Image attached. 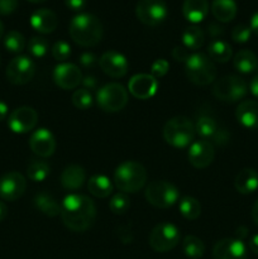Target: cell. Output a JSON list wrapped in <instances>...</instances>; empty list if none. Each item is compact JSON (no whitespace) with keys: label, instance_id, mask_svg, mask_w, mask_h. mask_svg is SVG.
Here are the masks:
<instances>
[{"label":"cell","instance_id":"cell-1","mask_svg":"<svg viewBox=\"0 0 258 259\" xmlns=\"http://www.w3.org/2000/svg\"><path fill=\"white\" fill-rule=\"evenodd\" d=\"M61 218L67 229L83 233L93 227L96 219V206L85 195L70 194L61 204Z\"/></svg>","mask_w":258,"mask_h":259},{"label":"cell","instance_id":"cell-2","mask_svg":"<svg viewBox=\"0 0 258 259\" xmlns=\"http://www.w3.org/2000/svg\"><path fill=\"white\" fill-rule=\"evenodd\" d=\"M70 37L81 47H94L103 38V24L98 17L90 13H80L71 19L68 27Z\"/></svg>","mask_w":258,"mask_h":259},{"label":"cell","instance_id":"cell-3","mask_svg":"<svg viewBox=\"0 0 258 259\" xmlns=\"http://www.w3.org/2000/svg\"><path fill=\"white\" fill-rule=\"evenodd\" d=\"M147 181V171L139 162L125 161L116 167L114 184L124 194H134L143 189Z\"/></svg>","mask_w":258,"mask_h":259},{"label":"cell","instance_id":"cell-4","mask_svg":"<svg viewBox=\"0 0 258 259\" xmlns=\"http://www.w3.org/2000/svg\"><path fill=\"white\" fill-rule=\"evenodd\" d=\"M163 138L166 143L175 148H186L194 142L195 125L186 116H175L163 126Z\"/></svg>","mask_w":258,"mask_h":259},{"label":"cell","instance_id":"cell-5","mask_svg":"<svg viewBox=\"0 0 258 259\" xmlns=\"http://www.w3.org/2000/svg\"><path fill=\"white\" fill-rule=\"evenodd\" d=\"M186 76L194 85L206 86L217 78V67L214 62L204 53H192L185 62Z\"/></svg>","mask_w":258,"mask_h":259},{"label":"cell","instance_id":"cell-6","mask_svg":"<svg viewBox=\"0 0 258 259\" xmlns=\"http://www.w3.org/2000/svg\"><path fill=\"white\" fill-rule=\"evenodd\" d=\"M146 200L154 207L167 209L174 206L180 197V191L174 184L161 180V181H152L144 191Z\"/></svg>","mask_w":258,"mask_h":259},{"label":"cell","instance_id":"cell-7","mask_svg":"<svg viewBox=\"0 0 258 259\" xmlns=\"http://www.w3.org/2000/svg\"><path fill=\"white\" fill-rule=\"evenodd\" d=\"M96 103L105 113H118L128 104V91L120 83H108L98 91Z\"/></svg>","mask_w":258,"mask_h":259},{"label":"cell","instance_id":"cell-8","mask_svg":"<svg viewBox=\"0 0 258 259\" xmlns=\"http://www.w3.org/2000/svg\"><path fill=\"white\" fill-rule=\"evenodd\" d=\"M181 239V233L171 223H161L152 229L149 234V247L158 253H166L174 249Z\"/></svg>","mask_w":258,"mask_h":259},{"label":"cell","instance_id":"cell-9","mask_svg":"<svg viewBox=\"0 0 258 259\" xmlns=\"http://www.w3.org/2000/svg\"><path fill=\"white\" fill-rule=\"evenodd\" d=\"M247 83L238 76H224L212 86V95L224 103H237L247 95Z\"/></svg>","mask_w":258,"mask_h":259},{"label":"cell","instance_id":"cell-10","mask_svg":"<svg viewBox=\"0 0 258 259\" xmlns=\"http://www.w3.org/2000/svg\"><path fill=\"white\" fill-rule=\"evenodd\" d=\"M136 15L144 25L157 27L166 20L168 7L164 0H139L136 7Z\"/></svg>","mask_w":258,"mask_h":259},{"label":"cell","instance_id":"cell-11","mask_svg":"<svg viewBox=\"0 0 258 259\" xmlns=\"http://www.w3.org/2000/svg\"><path fill=\"white\" fill-rule=\"evenodd\" d=\"M35 65L27 56H18L8 65L5 75L13 85H25L34 77Z\"/></svg>","mask_w":258,"mask_h":259},{"label":"cell","instance_id":"cell-12","mask_svg":"<svg viewBox=\"0 0 258 259\" xmlns=\"http://www.w3.org/2000/svg\"><path fill=\"white\" fill-rule=\"evenodd\" d=\"M27 189V180L20 172L10 171L0 177V199L15 201L20 199Z\"/></svg>","mask_w":258,"mask_h":259},{"label":"cell","instance_id":"cell-13","mask_svg":"<svg viewBox=\"0 0 258 259\" xmlns=\"http://www.w3.org/2000/svg\"><path fill=\"white\" fill-rule=\"evenodd\" d=\"M38 114L30 106H20L13 110L8 118V126L13 133L24 134L37 125Z\"/></svg>","mask_w":258,"mask_h":259},{"label":"cell","instance_id":"cell-14","mask_svg":"<svg viewBox=\"0 0 258 259\" xmlns=\"http://www.w3.org/2000/svg\"><path fill=\"white\" fill-rule=\"evenodd\" d=\"M187 157H189L190 164L195 168H206L215 158L214 144L206 139L194 141L190 144Z\"/></svg>","mask_w":258,"mask_h":259},{"label":"cell","instance_id":"cell-15","mask_svg":"<svg viewBox=\"0 0 258 259\" xmlns=\"http://www.w3.org/2000/svg\"><path fill=\"white\" fill-rule=\"evenodd\" d=\"M247 247L238 238H224L212 248L214 259H247Z\"/></svg>","mask_w":258,"mask_h":259},{"label":"cell","instance_id":"cell-16","mask_svg":"<svg viewBox=\"0 0 258 259\" xmlns=\"http://www.w3.org/2000/svg\"><path fill=\"white\" fill-rule=\"evenodd\" d=\"M82 73L73 63H60L53 71V80L58 88L63 90H72L82 82Z\"/></svg>","mask_w":258,"mask_h":259},{"label":"cell","instance_id":"cell-17","mask_svg":"<svg viewBox=\"0 0 258 259\" xmlns=\"http://www.w3.org/2000/svg\"><path fill=\"white\" fill-rule=\"evenodd\" d=\"M99 66L105 75L113 78L124 77L129 70V63L125 56L116 51H108L103 53L99 60Z\"/></svg>","mask_w":258,"mask_h":259},{"label":"cell","instance_id":"cell-18","mask_svg":"<svg viewBox=\"0 0 258 259\" xmlns=\"http://www.w3.org/2000/svg\"><path fill=\"white\" fill-rule=\"evenodd\" d=\"M129 93L139 100L151 99L158 89V81L149 73H139L133 76L128 83Z\"/></svg>","mask_w":258,"mask_h":259},{"label":"cell","instance_id":"cell-19","mask_svg":"<svg viewBox=\"0 0 258 259\" xmlns=\"http://www.w3.org/2000/svg\"><path fill=\"white\" fill-rule=\"evenodd\" d=\"M29 147L34 154L42 158L51 157L56 151V138L48 129H37L29 138Z\"/></svg>","mask_w":258,"mask_h":259},{"label":"cell","instance_id":"cell-20","mask_svg":"<svg viewBox=\"0 0 258 259\" xmlns=\"http://www.w3.org/2000/svg\"><path fill=\"white\" fill-rule=\"evenodd\" d=\"M195 131L201 137V139L212 141L218 144H223L228 141V133L224 129H220L217 121L210 116H200L195 125Z\"/></svg>","mask_w":258,"mask_h":259},{"label":"cell","instance_id":"cell-21","mask_svg":"<svg viewBox=\"0 0 258 259\" xmlns=\"http://www.w3.org/2000/svg\"><path fill=\"white\" fill-rule=\"evenodd\" d=\"M30 25L38 33L48 34L56 30L58 25V18L52 10L38 9L30 15Z\"/></svg>","mask_w":258,"mask_h":259},{"label":"cell","instance_id":"cell-22","mask_svg":"<svg viewBox=\"0 0 258 259\" xmlns=\"http://www.w3.org/2000/svg\"><path fill=\"white\" fill-rule=\"evenodd\" d=\"M235 116L239 124L247 129L258 128V101L244 100L238 105Z\"/></svg>","mask_w":258,"mask_h":259},{"label":"cell","instance_id":"cell-23","mask_svg":"<svg viewBox=\"0 0 258 259\" xmlns=\"http://www.w3.org/2000/svg\"><path fill=\"white\" fill-rule=\"evenodd\" d=\"M209 13L207 0H185L182 4V14L185 19L192 24L202 22Z\"/></svg>","mask_w":258,"mask_h":259},{"label":"cell","instance_id":"cell-24","mask_svg":"<svg viewBox=\"0 0 258 259\" xmlns=\"http://www.w3.org/2000/svg\"><path fill=\"white\" fill-rule=\"evenodd\" d=\"M86 180V172L78 164H70L61 174V185L66 190L75 191L82 187Z\"/></svg>","mask_w":258,"mask_h":259},{"label":"cell","instance_id":"cell-25","mask_svg":"<svg viewBox=\"0 0 258 259\" xmlns=\"http://www.w3.org/2000/svg\"><path fill=\"white\" fill-rule=\"evenodd\" d=\"M234 187L239 194L249 195L258 189V172L253 168H244L237 175Z\"/></svg>","mask_w":258,"mask_h":259},{"label":"cell","instance_id":"cell-26","mask_svg":"<svg viewBox=\"0 0 258 259\" xmlns=\"http://www.w3.org/2000/svg\"><path fill=\"white\" fill-rule=\"evenodd\" d=\"M238 12L235 0H212L211 13L220 23L232 22Z\"/></svg>","mask_w":258,"mask_h":259},{"label":"cell","instance_id":"cell-27","mask_svg":"<svg viewBox=\"0 0 258 259\" xmlns=\"http://www.w3.org/2000/svg\"><path fill=\"white\" fill-rule=\"evenodd\" d=\"M113 184L105 175H94L88 181V190L93 196L105 199L113 192Z\"/></svg>","mask_w":258,"mask_h":259},{"label":"cell","instance_id":"cell-28","mask_svg":"<svg viewBox=\"0 0 258 259\" xmlns=\"http://www.w3.org/2000/svg\"><path fill=\"white\" fill-rule=\"evenodd\" d=\"M34 206L46 217L55 218L61 214V205L48 192H39L34 196Z\"/></svg>","mask_w":258,"mask_h":259},{"label":"cell","instance_id":"cell-29","mask_svg":"<svg viewBox=\"0 0 258 259\" xmlns=\"http://www.w3.org/2000/svg\"><path fill=\"white\" fill-rule=\"evenodd\" d=\"M235 70L240 73H250L257 68L258 60L257 56L249 50H242L237 52L233 60Z\"/></svg>","mask_w":258,"mask_h":259},{"label":"cell","instance_id":"cell-30","mask_svg":"<svg viewBox=\"0 0 258 259\" xmlns=\"http://www.w3.org/2000/svg\"><path fill=\"white\" fill-rule=\"evenodd\" d=\"M205 34L202 29L197 25H190L182 33V45L186 50L196 51L200 50L204 45Z\"/></svg>","mask_w":258,"mask_h":259},{"label":"cell","instance_id":"cell-31","mask_svg":"<svg viewBox=\"0 0 258 259\" xmlns=\"http://www.w3.org/2000/svg\"><path fill=\"white\" fill-rule=\"evenodd\" d=\"M207 55H209L210 60L215 61V62L225 63L232 58L233 51L229 43L224 42V40H212L209 46H207Z\"/></svg>","mask_w":258,"mask_h":259},{"label":"cell","instance_id":"cell-32","mask_svg":"<svg viewBox=\"0 0 258 259\" xmlns=\"http://www.w3.org/2000/svg\"><path fill=\"white\" fill-rule=\"evenodd\" d=\"M51 167L42 159H32L27 166V175L30 181L42 182L50 176Z\"/></svg>","mask_w":258,"mask_h":259},{"label":"cell","instance_id":"cell-33","mask_svg":"<svg viewBox=\"0 0 258 259\" xmlns=\"http://www.w3.org/2000/svg\"><path fill=\"white\" fill-rule=\"evenodd\" d=\"M179 210L185 219L191 220V222L199 219L201 215V205L195 197L191 196H185L180 200Z\"/></svg>","mask_w":258,"mask_h":259},{"label":"cell","instance_id":"cell-34","mask_svg":"<svg viewBox=\"0 0 258 259\" xmlns=\"http://www.w3.org/2000/svg\"><path fill=\"white\" fill-rule=\"evenodd\" d=\"M182 250L190 259H200L205 253V244L200 238L195 235H187L182 242Z\"/></svg>","mask_w":258,"mask_h":259},{"label":"cell","instance_id":"cell-35","mask_svg":"<svg viewBox=\"0 0 258 259\" xmlns=\"http://www.w3.org/2000/svg\"><path fill=\"white\" fill-rule=\"evenodd\" d=\"M4 46L9 52L20 53L25 47L24 35L17 30H10L4 37Z\"/></svg>","mask_w":258,"mask_h":259},{"label":"cell","instance_id":"cell-36","mask_svg":"<svg viewBox=\"0 0 258 259\" xmlns=\"http://www.w3.org/2000/svg\"><path fill=\"white\" fill-rule=\"evenodd\" d=\"M131 207V200L124 192L114 195L109 202V209L115 215H124Z\"/></svg>","mask_w":258,"mask_h":259},{"label":"cell","instance_id":"cell-37","mask_svg":"<svg viewBox=\"0 0 258 259\" xmlns=\"http://www.w3.org/2000/svg\"><path fill=\"white\" fill-rule=\"evenodd\" d=\"M72 100L73 106L78 110H88L93 106V95L88 89H78L75 93L72 94Z\"/></svg>","mask_w":258,"mask_h":259},{"label":"cell","instance_id":"cell-38","mask_svg":"<svg viewBox=\"0 0 258 259\" xmlns=\"http://www.w3.org/2000/svg\"><path fill=\"white\" fill-rule=\"evenodd\" d=\"M48 48H50V43L43 37H33L28 42V51L35 58L45 57L46 53L48 52Z\"/></svg>","mask_w":258,"mask_h":259},{"label":"cell","instance_id":"cell-39","mask_svg":"<svg viewBox=\"0 0 258 259\" xmlns=\"http://www.w3.org/2000/svg\"><path fill=\"white\" fill-rule=\"evenodd\" d=\"M52 56L58 62H65L71 56V47L65 40H58L52 47Z\"/></svg>","mask_w":258,"mask_h":259},{"label":"cell","instance_id":"cell-40","mask_svg":"<svg viewBox=\"0 0 258 259\" xmlns=\"http://www.w3.org/2000/svg\"><path fill=\"white\" fill-rule=\"evenodd\" d=\"M252 37V29L245 24H238L232 30V39L235 43H247Z\"/></svg>","mask_w":258,"mask_h":259},{"label":"cell","instance_id":"cell-41","mask_svg":"<svg viewBox=\"0 0 258 259\" xmlns=\"http://www.w3.org/2000/svg\"><path fill=\"white\" fill-rule=\"evenodd\" d=\"M168 70H169V63L167 62L164 58H158V60H156L153 63H152L151 75L153 76L154 78H161L168 72Z\"/></svg>","mask_w":258,"mask_h":259},{"label":"cell","instance_id":"cell-42","mask_svg":"<svg viewBox=\"0 0 258 259\" xmlns=\"http://www.w3.org/2000/svg\"><path fill=\"white\" fill-rule=\"evenodd\" d=\"M18 8V0H0V15H10Z\"/></svg>","mask_w":258,"mask_h":259},{"label":"cell","instance_id":"cell-43","mask_svg":"<svg viewBox=\"0 0 258 259\" xmlns=\"http://www.w3.org/2000/svg\"><path fill=\"white\" fill-rule=\"evenodd\" d=\"M172 57L179 62H186L187 58L190 57V53L185 47H175L172 51Z\"/></svg>","mask_w":258,"mask_h":259},{"label":"cell","instance_id":"cell-44","mask_svg":"<svg viewBox=\"0 0 258 259\" xmlns=\"http://www.w3.org/2000/svg\"><path fill=\"white\" fill-rule=\"evenodd\" d=\"M88 3V0H65L66 7L70 8L73 12H78V10L83 9Z\"/></svg>","mask_w":258,"mask_h":259},{"label":"cell","instance_id":"cell-45","mask_svg":"<svg viewBox=\"0 0 258 259\" xmlns=\"http://www.w3.org/2000/svg\"><path fill=\"white\" fill-rule=\"evenodd\" d=\"M95 61H96L95 56H94L93 53H89V52L82 53V55H81V57H80V62H81V65L83 66V67H91V66L94 65V62H95Z\"/></svg>","mask_w":258,"mask_h":259},{"label":"cell","instance_id":"cell-46","mask_svg":"<svg viewBox=\"0 0 258 259\" xmlns=\"http://www.w3.org/2000/svg\"><path fill=\"white\" fill-rule=\"evenodd\" d=\"M224 32L223 30V28L220 27V25L215 24V23H210L209 25V34L212 35V37H217V35H220L222 33Z\"/></svg>","mask_w":258,"mask_h":259},{"label":"cell","instance_id":"cell-47","mask_svg":"<svg viewBox=\"0 0 258 259\" xmlns=\"http://www.w3.org/2000/svg\"><path fill=\"white\" fill-rule=\"evenodd\" d=\"M8 114H9V106H8V104L5 101L0 100V121L5 120Z\"/></svg>","mask_w":258,"mask_h":259},{"label":"cell","instance_id":"cell-48","mask_svg":"<svg viewBox=\"0 0 258 259\" xmlns=\"http://www.w3.org/2000/svg\"><path fill=\"white\" fill-rule=\"evenodd\" d=\"M249 28L252 29V33L258 35V12H255L254 14L252 15V18H250Z\"/></svg>","mask_w":258,"mask_h":259},{"label":"cell","instance_id":"cell-49","mask_svg":"<svg viewBox=\"0 0 258 259\" xmlns=\"http://www.w3.org/2000/svg\"><path fill=\"white\" fill-rule=\"evenodd\" d=\"M81 83H83V86H85L83 89L89 88V90H91V89H94L96 86V80L93 77V76H88V77L82 78V82Z\"/></svg>","mask_w":258,"mask_h":259},{"label":"cell","instance_id":"cell-50","mask_svg":"<svg viewBox=\"0 0 258 259\" xmlns=\"http://www.w3.org/2000/svg\"><path fill=\"white\" fill-rule=\"evenodd\" d=\"M249 248L254 254L258 255V234L253 235L249 240Z\"/></svg>","mask_w":258,"mask_h":259},{"label":"cell","instance_id":"cell-51","mask_svg":"<svg viewBox=\"0 0 258 259\" xmlns=\"http://www.w3.org/2000/svg\"><path fill=\"white\" fill-rule=\"evenodd\" d=\"M250 93L258 99V75L253 77V80L250 81Z\"/></svg>","mask_w":258,"mask_h":259},{"label":"cell","instance_id":"cell-52","mask_svg":"<svg viewBox=\"0 0 258 259\" xmlns=\"http://www.w3.org/2000/svg\"><path fill=\"white\" fill-rule=\"evenodd\" d=\"M252 219L254 222V224L258 227V200L254 202L252 207Z\"/></svg>","mask_w":258,"mask_h":259},{"label":"cell","instance_id":"cell-53","mask_svg":"<svg viewBox=\"0 0 258 259\" xmlns=\"http://www.w3.org/2000/svg\"><path fill=\"white\" fill-rule=\"evenodd\" d=\"M8 215V209H7V205L4 204L3 201H0V222H3V220L7 218Z\"/></svg>","mask_w":258,"mask_h":259},{"label":"cell","instance_id":"cell-54","mask_svg":"<svg viewBox=\"0 0 258 259\" xmlns=\"http://www.w3.org/2000/svg\"><path fill=\"white\" fill-rule=\"evenodd\" d=\"M3 35H4V24L0 22V39L3 38Z\"/></svg>","mask_w":258,"mask_h":259},{"label":"cell","instance_id":"cell-55","mask_svg":"<svg viewBox=\"0 0 258 259\" xmlns=\"http://www.w3.org/2000/svg\"><path fill=\"white\" fill-rule=\"evenodd\" d=\"M27 2L32 3V4H39V3H45L46 0H27Z\"/></svg>","mask_w":258,"mask_h":259}]
</instances>
